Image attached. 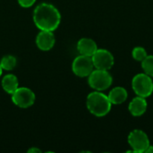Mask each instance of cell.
Instances as JSON below:
<instances>
[{
	"mask_svg": "<svg viewBox=\"0 0 153 153\" xmlns=\"http://www.w3.org/2000/svg\"><path fill=\"white\" fill-rule=\"evenodd\" d=\"M33 21L40 30L54 31L60 24L61 14L53 4L41 3L34 9Z\"/></svg>",
	"mask_w": 153,
	"mask_h": 153,
	"instance_id": "cell-1",
	"label": "cell"
},
{
	"mask_svg": "<svg viewBox=\"0 0 153 153\" xmlns=\"http://www.w3.org/2000/svg\"><path fill=\"white\" fill-rule=\"evenodd\" d=\"M86 106L88 110L92 115L98 117H102L110 112L112 103L110 102L108 97L102 93V91H95L87 96Z\"/></svg>",
	"mask_w": 153,
	"mask_h": 153,
	"instance_id": "cell-2",
	"label": "cell"
},
{
	"mask_svg": "<svg viewBox=\"0 0 153 153\" xmlns=\"http://www.w3.org/2000/svg\"><path fill=\"white\" fill-rule=\"evenodd\" d=\"M113 78L107 70L95 69L88 76V83L94 91H106L111 86Z\"/></svg>",
	"mask_w": 153,
	"mask_h": 153,
	"instance_id": "cell-3",
	"label": "cell"
},
{
	"mask_svg": "<svg viewBox=\"0 0 153 153\" xmlns=\"http://www.w3.org/2000/svg\"><path fill=\"white\" fill-rule=\"evenodd\" d=\"M132 87L137 96L146 99L153 92L152 79L144 73L137 74L132 80Z\"/></svg>",
	"mask_w": 153,
	"mask_h": 153,
	"instance_id": "cell-4",
	"label": "cell"
},
{
	"mask_svg": "<svg viewBox=\"0 0 153 153\" xmlns=\"http://www.w3.org/2000/svg\"><path fill=\"white\" fill-rule=\"evenodd\" d=\"M127 141L134 152L144 153L146 149L151 145L149 136L145 132L140 129H135L130 132Z\"/></svg>",
	"mask_w": 153,
	"mask_h": 153,
	"instance_id": "cell-5",
	"label": "cell"
},
{
	"mask_svg": "<svg viewBox=\"0 0 153 153\" xmlns=\"http://www.w3.org/2000/svg\"><path fill=\"white\" fill-rule=\"evenodd\" d=\"M36 100L34 92L26 87H19L12 94V101L14 105L22 108L31 107Z\"/></svg>",
	"mask_w": 153,
	"mask_h": 153,
	"instance_id": "cell-6",
	"label": "cell"
},
{
	"mask_svg": "<svg viewBox=\"0 0 153 153\" xmlns=\"http://www.w3.org/2000/svg\"><path fill=\"white\" fill-rule=\"evenodd\" d=\"M72 70L76 76L88 77L94 70L91 56L80 55L75 57L72 64Z\"/></svg>",
	"mask_w": 153,
	"mask_h": 153,
	"instance_id": "cell-7",
	"label": "cell"
},
{
	"mask_svg": "<svg viewBox=\"0 0 153 153\" xmlns=\"http://www.w3.org/2000/svg\"><path fill=\"white\" fill-rule=\"evenodd\" d=\"M94 68L100 70H110L115 63V58L112 53L107 49H97V51L91 56Z\"/></svg>",
	"mask_w": 153,
	"mask_h": 153,
	"instance_id": "cell-8",
	"label": "cell"
},
{
	"mask_svg": "<svg viewBox=\"0 0 153 153\" xmlns=\"http://www.w3.org/2000/svg\"><path fill=\"white\" fill-rule=\"evenodd\" d=\"M56 42L55 35L53 31L40 30L36 37V45L40 50L48 51L50 50Z\"/></svg>",
	"mask_w": 153,
	"mask_h": 153,
	"instance_id": "cell-9",
	"label": "cell"
},
{
	"mask_svg": "<svg viewBox=\"0 0 153 153\" xmlns=\"http://www.w3.org/2000/svg\"><path fill=\"white\" fill-rule=\"evenodd\" d=\"M148 108V104L145 98L137 96L132 100V101L128 105V110L130 114L134 117H141L143 116Z\"/></svg>",
	"mask_w": 153,
	"mask_h": 153,
	"instance_id": "cell-10",
	"label": "cell"
},
{
	"mask_svg": "<svg viewBox=\"0 0 153 153\" xmlns=\"http://www.w3.org/2000/svg\"><path fill=\"white\" fill-rule=\"evenodd\" d=\"M77 49L80 55L92 56L93 54L97 51L98 46L97 43L90 38H82L77 43Z\"/></svg>",
	"mask_w": 153,
	"mask_h": 153,
	"instance_id": "cell-11",
	"label": "cell"
},
{
	"mask_svg": "<svg viewBox=\"0 0 153 153\" xmlns=\"http://www.w3.org/2000/svg\"><path fill=\"white\" fill-rule=\"evenodd\" d=\"M110 102L112 103V105H120L123 104L128 97V93L127 91L124 88V87H115L113 88L108 95Z\"/></svg>",
	"mask_w": 153,
	"mask_h": 153,
	"instance_id": "cell-12",
	"label": "cell"
},
{
	"mask_svg": "<svg viewBox=\"0 0 153 153\" xmlns=\"http://www.w3.org/2000/svg\"><path fill=\"white\" fill-rule=\"evenodd\" d=\"M1 83H2V87L4 91L11 95L19 88L18 79L14 74H12L4 75L2 79Z\"/></svg>",
	"mask_w": 153,
	"mask_h": 153,
	"instance_id": "cell-13",
	"label": "cell"
},
{
	"mask_svg": "<svg viewBox=\"0 0 153 153\" xmlns=\"http://www.w3.org/2000/svg\"><path fill=\"white\" fill-rule=\"evenodd\" d=\"M17 64L16 57L12 56V55H6L3 56L0 60V65L3 70L6 71H11L15 68Z\"/></svg>",
	"mask_w": 153,
	"mask_h": 153,
	"instance_id": "cell-14",
	"label": "cell"
},
{
	"mask_svg": "<svg viewBox=\"0 0 153 153\" xmlns=\"http://www.w3.org/2000/svg\"><path fill=\"white\" fill-rule=\"evenodd\" d=\"M142 67L147 75L153 77V56H147L142 62Z\"/></svg>",
	"mask_w": 153,
	"mask_h": 153,
	"instance_id": "cell-15",
	"label": "cell"
},
{
	"mask_svg": "<svg viewBox=\"0 0 153 153\" xmlns=\"http://www.w3.org/2000/svg\"><path fill=\"white\" fill-rule=\"evenodd\" d=\"M148 56L147 51L143 47H135L132 51V56L134 60L138 62H142Z\"/></svg>",
	"mask_w": 153,
	"mask_h": 153,
	"instance_id": "cell-16",
	"label": "cell"
},
{
	"mask_svg": "<svg viewBox=\"0 0 153 153\" xmlns=\"http://www.w3.org/2000/svg\"><path fill=\"white\" fill-rule=\"evenodd\" d=\"M35 2H36V0H18L19 4L24 8H28V7L32 6L35 4Z\"/></svg>",
	"mask_w": 153,
	"mask_h": 153,
	"instance_id": "cell-17",
	"label": "cell"
},
{
	"mask_svg": "<svg viewBox=\"0 0 153 153\" xmlns=\"http://www.w3.org/2000/svg\"><path fill=\"white\" fill-rule=\"evenodd\" d=\"M28 152H30V153H36V152L40 153V152H41V151H40V150H39L38 148H30V149H29V150H28Z\"/></svg>",
	"mask_w": 153,
	"mask_h": 153,
	"instance_id": "cell-18",
	"label": "cell"
},
{
	"mask_svg": "<svg viewBox=\"0 0 153 153\" xmlns=\"http://www.w3.org/2000/svg\"><path fill=\"white\" fill-rule=\"evenodd\" d=\"M144 153H153V145H150V146L146 149V151H145V152Z\"/></svg>",
	"mask_w": 153,
	"mask_h": 153,
	"instance_id": "cell-19",
	"label": "cell"
},
{
	"mask_svg": "<svg viewBox=\"0 0 153 153\" xmlns=\"http://www.w3.org/2000/svg\"><path fill=\"white\" fill-rule=\"evenodd\" d=\"M2 73H3V69H2V67H1V65H0V76L2 75Z\"/></svg>",
	"mask_w": 153,
	"mask_h": 153,
	"instance_id": "cell-20",
	"label": "cell"
}]
</instances>
